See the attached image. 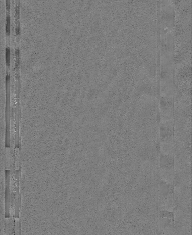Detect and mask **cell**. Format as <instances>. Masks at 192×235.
I'll list each match as a JSON object with an SVG mask.
<instances>
[{"label": "cell", "mask_w": 192, "mask_h": 235, "mask_svg": "<svg viewBox=\"0 0 192 235\" xmlns=\"http://www.w3.org/2000/svg\"><path fill=\"white\" fill-rule=\"evenodd\" d=\"M20 52L18 47L15 49V78H16V93L17 98L19 94V65H20Z\"/></svg>", "instance_id": "obj_1"}, {"label": "cell", "mask_w": 192, "mask_h": 235, "mask_svg": "<svg viewBox=\"0 0 192 235\" xmlns=\"http://www.w3.org/2000/svg\"><path fill=\"white\" fill-rule=\"evenodd\" d=\"M11 3L10 0H6V33L7 38H9L11 33Z\"/></svg>", "instance_id": "obj_2"}, {"label": "cell", "mask_w": 192, "mask_h": 235, "mask_svg": "<svg viewBox=\"0 0 192 235\" xmlns=\"http://www.w3.org/2000/svg\"><path fill=\"white\" fill-rule=\"evenodd\" d=\"M15 34L17 38L20 35V1H15Z\"/></svg>", "instance_id": "obj_3"}, {"label": "cell", "mask_w": 192, "mask_h": 235, "mask_svg": "<svg viewBox=\"0 0 192 235\" xmlns=\"http://www.w3.org/2000/svg\"><path fill=\"white\" fill-rule=\"evenodd\" d=\"M11 51L10 46L7 44L6 48V67L7 69H10Z\"/></svg>", "instance_id": "obj_4"}]
</instances>
